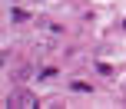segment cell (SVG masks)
Here are the masks:
<instances>
[{"instance_id":"6da1fadb","label":"cell","mask_w":126,"mask_h":109,"mask_svg":"<svg viewBox=\"0 0 126 109\" xmlns=\"http://www.w3.org/2000/svg\"><path fill=\"white\" fill-rule=\"evenodd\" d=\"M7 106L30 109V106H37V96H33V93H27V89H17V93H10V96H7Z\"/></svg>"},{"instance_id":"7a4b0ae2","label":"cell","mask_w":126,"mask_h":109,"mask_svg":"<svg viewBox=\"0 0 126 109\" xmlns=\"http://www.w3.org/2000/svg\"><path fill=\"white\" fill-rule=\"evenodd\" d=\"M70 89H76V93H90V83H83V79H73V83H70Z\"/></svg>"},{"instance_id":"3957f363","label":"cell","mask_w":126,"mask_h":109,"mask_svg":"<svg viewBox=\"0 0 126 109\" xmlns=\"http://www.w3.org/2000/svg\"><path fill=\"white\" fill-rule=\"evenodd\" d=\"M96 70H100L103 76H113V66H106V63H96Z\"/></svg>"}]
</instances>
